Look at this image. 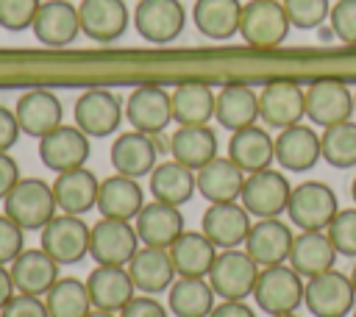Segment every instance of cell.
<instances>
[{
	"label": "cell",
	"mask_w": 356,
	"mask_h": 317,
	"mask_svg": "<svg viewBox=\"0 0 356 317\" xmlns=\"http://www.w3.org/2000/svg\"><path fill=\"white\" fill-rule=\"evenodd\" d=\"M58 211L53 184L42 178H19L17 186L3 197V214H8L25 231H42Z\"/></svg>",
	"instance_id": "obj_1"
},
{
	"label": "cell",
	"mask_w": 356,
	"mask_h": 317,
	"mask_svg": "<svg viewBox=\"0 0 356 317\" xmlns=\"http://www.w3.org/2000/svg\"><path fill=\"white\" fill-rule=\"evenodd\" d=\"M303 292H306L303 278L284 261V264L259 270V278L253 286V300L264 314L275 317V314L298 311V306L303 303Z\"/></svg>",
	"instance_id": "obj_2"
},
{
	"label": "cell",
	"mask_w": 356,
	"mask_h": 317,
	"mask_svg": "<svg viewBox=\"0 0 356 317\" xmlns=\"http://www.w3.org/2000/svg\"><path fill=\"white\" fill-rule=\"evenodd\" d=\"M289 17L281 0H250L242 6L239 36L256 50H273L289 36Z\"/></svg>",
	"instance_id": "obj_3"
},
{
	"label": "cell",
	"mask_w": 356,
	"mask_h": 317,
	"mask_svg": "<svg viewBox=\"0 0 356 317\" xmlns=\"http://www.w3.org/2000/svg\"><path fill=\"white\" fill-rule=\"evenodd\" d=\"M339 203H337V192L323 184V181H303L298 186H292L289 195V222L300 231H325L328 222L337 217Z\"/></svg>",
	"instance_id": "obj_4"
},
{
	"label": "cell",
	"mask_w": 356,
	"mask_h": 317,
	"mask_svg": "<svg viewBox=\"0 0 356 317\" xmlns=\"http://www.w3.org/2000/svg\"><path fill=\"white\" fill-rule=\"evenodd\" d=\"M42 234V242L39 247L56 259L61 267L64 264H78L81 259L89 256V234H92V225L83 222V217L78 214H53L50 222L39 231Z\"/></svg>",
	"instance_id": "obj_5"
},
{
	"label": "cell",
	"mask_w": 356,
	"mask_h": 317,
	"mask_svg": "<svg viewBox=\"0 0 356 317\" xmlns=\"http://www.w3.org/2000/svg\"><path fill=\"white\" fill-rule=\"evenodd\" d=\"M259 264L245 253V250H220L211 270H209V284L220 300H245L253 295L256 278H259Z\"/></svg>",
	"instance_id": "obj_6"
},
{
	"label": "cell",
	"mask_w": 356,
	"mask_h": 317,
	"mask_svg": "<svg viewBox=\"0 0 356 317\" xmlns=\"http://www.w3.org/2000/svg\"><path fill=\"white\" fill-rule=\"evenodd\" d=\"M289 195H292V186H289L286 175L273 170V167H267V170L245 175V186H242L239 203L248 209L250 217L267 220V217H281L286 211Z\"/></svg>",
	"instance_id": "obj_7"
},
{
	"label": "cell",
	"mask_w": 356,
	"mask_h": 317,
	"mask_svg": "<svg viewBox=\"0 0 356 317\" xmlns=\"http://www.w3.org/2000/svg\"><path fill=\"white\" fill-rule=\"evenodd\" d=\"M303 303L314 317H345L353 311L356 289L350 284V275L339 270H325L314 278H306Z\"/></svg>",
	"instance_id": "obj_8"
},
{
	"label": "cell",
	"mask_w": 356,
	"mask_h": 317,
	"mask_svg": "<svg viewBox=\"0 0 356 317\" xmlns=\"http://www.w3.org/2000/svg\"><path fill=\"white\" fill-rule=\"evenodd\" d=\"M139 236L131 220H114V217H100L92 225L89 234V256L97 264H117L125 267L134 253L139 250Z\"/></svg>",
	"instance_id": "obj_9"
},
{
	"label": "cell",
	"mask_w": 356,
	"mask_h": 317,
	"mask_svg": "<svg viewBox=\"0 0 356 317\" xmlns=\"http://www.w3.org/2000/svg\"><path fill=\"white\" fill-rule=\"evenodd\" d=\"M306 117V89L295 81H270L259 89V120L284 131Z\"/></svg>",
	"instance_id": "obj_10"
},
{
	"label": "cell",
	"mask_w": 356,
	"mask_h": 317,
	"mask_svg": "<svg viewBox=\"0 0 356 317\" xmlns=\"http://www.w3.org/2000/svg\"><path fill=\"white\" fill-rule=\"evenodd\" d=\"M75 125L89 136V139H103L117 133L122 117H125V106L120 103V97L108 89H86L78 100H75Z\"/></svg>",
	"instance_id": "obj_11"
},
{
	"label": "cell",
	"mask_w": 356,
	"mask_h": 317,
	"mask_svg": "<svg viewBox=\"0 0 356 317\" xmlns=\"http://www.w3.org/2000/svg\"><path fill=\"white\" fill-rule=\"evenodd\" d=\"M134 25L150 44H170L184 33L186 8L181 0H139L134 8Z\"/></svg>",
	"instance_id": "obj_12"
},
{
	"label": "cell",
	"mask_w": 356,
	"mask_h": 317,
	"mask_svg": "<svg viewBox=\"0 0 356 317\" xmlns=\"http://www.w3.org/2000/svg\"><path fill=\"white\" fill-rule=\"evenodd\" d=\"M306 117L320 125L331 128L353 117V89L337 78H320L306 86Z\"/></svg>",
	"instance_id": "obj_13"
},
{
	"label": "cell",
	"mask_w": 356,
	"mask_h": 317,
	"mask_svg": "<svg viewBox=\"0 0 356 317\" xmlns=\"http://www.w3.org/2000/svg\"><path fill=\"white\" fill-rule=\"evenodd\" d=\"M125 120L131 122L134 131L159 136L170 122H172V100L170 92L156 86V83H145L136 86L128 100H125Z\"/></svg>",
	"instance_id": "obj_14"
},
{
	"label": "cell",
	"mask_w": 356,
	"mask_h": 317,
	"mask_svg": "<svg viewBox=\"0 0 356 317\" xmlns=\"http://www.w3.org/2000/svg\"><path fill=\"white\" fill-rule=\"evenodd\" d=\"M39 158L47 170L67 172V170H78L86 167L89 158V136L78 128V125H58L50 133H44L39 139Z\"/></svg>",
	"instance_id": "obj_15"
},
{
	"label": "cell",
	"mask_w": 356,
	"mask_h": 317,
	"mask_svg": "<svg viewBox=\"0 0 356 317\" xmlns=\"http://www.w3.org/2000/svg\"><path fill=\"white\" fill-rule=\"evenodd\" d=\"M156 139L159 136H150V133H142V131H134V128L122 131L111 142V150H108L114 172L136 178V181L150 175L159 164V142Z\"/></svg>",
	"instance_id": "obj_16"
},
{
	"label": "cell",
	"mask_w": 356,
	"mask_h": 317,
	"mask_svg": "<svg viewBox=\"0 0 356 317\" xmlns=\"http://www.w3.org/2000/svg\"><path fill=\"white\" fill-rule=\"evenodd\" d=\"M250 225H253V220H250L248 209L239 200H234V203H209V209L200 217V231L220 250H231V247L245 245Z\"/></svg>",
	"instance_id": "obj_17"
},
{
	"label": "cell",
	"mask_w": 356,
	"mask_h": 317,
	"mask_svg": "<svg viewBox=\"0 0 356 317\" xmlns=\"http://www.w3.org/2000/svg\"><path fill=\"white\" fill-rule=\"evenodd\" d=\"M292 239H295V234L281 217H267V220H256L250 225L242 247L259 267H273V264H284L289 259Z\"/></svg>",
	"instance_id": "obj_18"
},
{
	"label": "cell",
	"mask_w": 356,
	"mask_h": 317,
	"mask_svg": "<svg viewBox=\"0 0 356 317\" xmlns=\"http://www.w3.org/2000/svg\"><path fill=\"white\" fill-rule=\"evenodd\" d=\"M31 28L44 47H67L81 33L78 6H72L70 0H44Z\"/></svg>",
	"instance_id": "obj_19"
},
{
	"label": "cell",
	"mask_w": 356,
	"mask_h": 317,
	"mask_svg": "<svg viewBox=\"0 0 356 317\" xmlns=\"http://www.w3.org/2000/svg\"><path fill=\"white\" fill-rule=\"evenodd\" d=\"M125 267H128V273H131V281H134L136 292H142V295L167 292V289L172 286V281L178 278L175 264H172L167 247L139 245V250L134 253V259H131Z\"/></svg>",
	"instance_id": "obj_20"
},
{
	"label": "cell",
	"mask_w": 356,
	"mask_h": 317,
	"mask_svg": "<svg viewBox=\"0 0 356 317\" xmlns=\"http://www.w3.org/2000/svg\"><path fill=\"white\" fill-rule=\"evenodd\" d=\"M81 33L97 44L117 42L128 28V6L122 0H81Z\"/></svg>",
	"instance_id": "obj_21"
},
{
	"label": "cell",
	"mask_w": 356,
	"mask_h": 317,
	"mask_svg": "<svg viewBox=\"0 0 356 317\" xmlns=\"http://www.w3.org/2000/svg\"><path fill=\"white\" fill-rule=\"evenodd\" d=\"M134 228H136L139 242L150 245V247H170L186 231L181 206H170V203H161V200L145 203L142 211L134 220Z\"/></svg>",
	"instance_id": "obj_22"
},
{
	"label": "cell",
	"mask_w": 356,
	"mask_h": 317,
	"mask_svg": "<svg viewBox=\"0 0 356 317\" xmlns=\"http://www.w3.org/2000/svg\"><path fill=\"white\" fill-rule=\"evenodd\" d=\"M14 114H17L22 133L42 139L44 133H50L53 128L61 125L64 108H61V100L50 89H28L25 95L17 97Z\"/></svg>",
	"instance_id": "obj_23"
},
{
	"label": "cell",
	"mask_w": 356,
	"mask_h": 317,
	"mask_svg": "<svg viewBox=\"0 0 356 317\" xmlns=\"http://www.w3.org/2000/svg\"><path fill=\"white\" fill-rule=\"evenodd\" d=\"M320 158H323L320 133L314 128L298 122V125H289V128L278 131V136H275V161H278V167H284L289 172H306Z\"/></svg>",
	"instance_id": "obj_24"
},
{
	"label": "cell",
	"mask_w": 356,
	"mask_h": 317,
	"mask_svg": "<svg viewBox=\"0 0 356 317\" xmlns=\"http://www.w3.org/2000/svg\"><path fill=\"white\" fill-rule=\"evenodd\" d=\"M86 289L92 309H103L114 314L122 311V306L136 295L128 267H117V264H97L86 278Z\"/></svg>",
	"instance_id": "obj_25"
},
{
	"label": "cell",
	"mask_w": 356,
	"mask_h": 317,
	"mask_svg": "<svg viewBox=\"0 0 356 317\" xmlns=\"http://www.w3.org/2000/svg\"><path fill=\"white\" fill-rule=\"evenodd\" d=\"M58 267L61 264L56 259H50L42 247H25L8 264V273H11V281H14L17 292L44 298V292L58 281Z\"/></svg>",
	"instance_id": "obj_26"
},
{
	"label": "cell",
	"mask_w": 356,
	"mask_h": 317,
	"mask_svg": "<svg viewBox=\"0 0 356 317\" xmlns=\"http://www.w3.org/2000/svg\"><path fill=\"white\" fill-rule=\"evenodd\" d=\"M97 192H100V181L89 167L58 172L53 181V197H56L58 211L64 214L83 217L89 209L97 206Z\"/></svg>",
	"instance_id": "obj_27"
},
{
	"label": "cell",
	"mask_w": 356,
	"mask_h": 317,
	"mask_svg": "<svg viewBox=\"0 0 356 317\" xmlns=\"http://www.w3.org/2000/svg\"><path fill=\"white\" fill-rule=\"evenodd\" d=\"M337 247L331 245L325 231H300L292 239V250L286 264L300 275V278H314L325 270H334L337 261Z\"/></svg>",
	"instance_id": "obj_28"
},
{
	"label": "cell",
	"mask_w": 356,
	"mask_h": 317,
	"mask_svg": "<svg viewBox=\"0 0 356 317\" xmlns=\"http://www.w3.org/2000/svg\"><path fill=\"white\" fill-rule=\"evenodd\" d=\"M228 158L245 175L267 170L275 161V136H270L259 125H248L242 131H234L231 142H228Z\"/></svg>",
	"instance_id": "obj_29"
},
{
	"label": "cell",
	"mask_w": 356,
	"mask_h": 317,
	"mask_svg": "<svg viewBox=\"0 0 356 317\" xmlns=\"http://www.w3.org/2000/svg\"><path fill=\"white\" fill-rule=\"evenodd\" d=\"M142 206H145V192H142V184L136 178L114 172V175L100 181L97 206H95V209H100V217L136 220Z\"/></svg>",
	"instance_id": "obj_30"
},
{
	"label": "cell",
	"mask_w": 356,
	"mask_h": 317,
	"mask_svg": "<svg viewBox=\"0 0 356 317\" xmlns=\"http://www.w3.org/2000/svg\"><path fill=\"white\" fill-rule=\"evenodd\" d=\"M167 250L175 264V273L186 278H206L220 253V247L203 231H184Z\"/></svg>",
	"instance_id": "obj_31"
},
{
	"label": "cell",
	"mask_w": 356,
	"mask_h": 317,
	"mask_svg": "<svg viewBox=\"0 0 356 317\" xmlns=\"http://www.w3.org/2000/svg\"><path fill=\"white\" fill-rule=\"evenodd\" d=\"M214 120L234 131H242L248 125H256L259 120V92L245 86V83H225L217 92V106H214Z\"/></svg>",
	"instance_id": "obj_32"
},
{
	"label": "cell",
	"mask_w": 356,
	"mask_h": 317,
	"mask_svg": "<svg viewBox=\"0 0 356 317\" xmlns=\"http://www.w3.org/2000/svg\"><path fill=\"white\" fill-rule=\"evenodd\" d=\"M172 100V122L178 125H209L217 106V92L209 83L186 81L170 92Z\"/></svg>",
	"instance_id": "obj_33"
},
{
	"label": "cell",
	"mask_w": 356,
	"mask_h": 317,
	"mask_svg": "<svg viewBox=\"0 0 356 317\" xmlns=\"http://www.w3.org/2000/svg\"><path fill=\"white\" fill-rule=\"evenodd\" d=\"M245 186V172L231 158H211L197 170V192L209 203H234Z\"/></svg>",
	"instance_id": "obj_34"
},
{
	"label": "cell",
	"mask_w": 356,
	"mask_h": 317,
	"mask_svg": "<svg viewBox=\"0 0 356 317\" xmlns=\"http://www.w3.org/2000/svg\"><path fill=\"white\" fill-rule=\"evenodd\" d=\"M170 158L197 172L203 164L217 158V133L209 125H178L170 136Z\"/></svg>",
	"instance_id": "obj_35"
},
{
	"label": "cell",
	"mask_w": 356,
	"mask_h": 317,
	"mask_svg": "<svg viewBox=\"0 0 356 317\" xmlns=\"http://www.w3.org/2000/svg\"><path fill=\"white\" fill-rule=\"evenodd\" d=\"M195 192H197V172L184 167L175 158L159 161L156 170L150 172L153 200H161V203H170V206H184L186 200H192Z\"/></svg>",
	"instance_id": "obj_36"
},
{
	"label": "cell",
	"mask_w": 356,
	"mask_h": 317,
	"mask_svg": "<svg viewBox=\"0 0 356 317\" xmlns=\"http://www.w3.org/2000/svg\"><path fill=\"white\" fill-rule=\"evenodd\" d=\"M239 19H242L239 0H195L192 6L195 28L206 39H214V42H222L239 33Z\"/></svg>",
	"instance_id": "obj_37"
},
{
	"label": "cell",
	"mask_w": 356,
	"mask_h": 317,
	"mask_svg": "<svg viewBox=\"0 0 356 317\" xmlns=\"http://www.w3.org/2000/svg\"><path fill=\"white\" fill-rule=\"evenodd\" d=\"M217 295L209 278H186L178 275L167 289V309L172 317H209Z\"/></svg>",
	"instance_id": "obj_38"
},
{
	"label": "cell",
	"mask_w": 356,
	"mask_h": 317,
	"mask_svg": "<svg viewBox=\"0 0 356 317\" xmlns=\"http://www.w3.org/2000/svg\"><path fill=\"white\" fill-rule=\"evenodd\" d=\"M44 306L50 317H86L92 311L86 281L58 275V281L44 292Z\"/></svg>",
	"instance_id": "obj_39"
},
{
	"label": "cell",
	"mask_w": 356,
	"mask_h": 317,
	"mask_svg": "<svg viewBox=\"0 0 356 317\" xmlns=\"http://www.w3.org/2000/svg\"><path fill=\"white\" fill-rule=\"evenodd\" d=\"M320 150H323V161H328L331 167L339 170L356 167V122L345 120L331 128H323Z\"/></svg>",
	"instance_id": "obj_40"
},
{
	"label": "cell",
	"mask_w": 356,
	"mask_h": 317,
	"mask_svg": "<svg viewBox=\"0 0 356 317\" xmlns=\"http://www.w3.org/2000/svg\"><path fill=\"white\" fill-rule=\"evenodd\" d=\"M284 11L292 22V28L300 31H312L317 25H323L331 14V3L328 0H281Z\"/></svg>",
	"instance_id": "obj_41"
},
{
	"label": "cell",
	"mask_w": 356,
	"mask_h": 317,
	"mask_svg": "<svg viewBox=\"0 0 356 317\" xmlns=\"http://www.w3.org/2000/svg\"><path fill=\"white\" fill-rule=\"evenodd\" d=\"M325 234H328V239H331V245L337 247L339 256L356 259V206L339 209L337 217L328 222Z\"/></svg>",
	"instance_id": "obj_42"
},
{
	"label": "cell",
	"mask_w": 356,
	"mask_h": 317,
	"mask_svg": "<svg viewBox=\"0 0 356 317\" xmlns=\"http://www.w3.org/2000/svg\"><path fill=\"white\" fill-rule=\"evenodd\" d=\"M42 0H0V28L25 31L33 25Z\"/></svg>",
	"instance_id": "obj_43"
},
{
	"label": "cell",
	"mask_w": 356,
	"mask_h": 317,
	"mask_svg": "<svg viewBox=\"0 0 356 317\" xmlns=\"http://www.w3.org/2000/svg\"><path fill=\"white\" fill-rule=\"evenodd\" d=\"M328 22L339 42L356 44V0H337L331 6Z\"/></svg>",
	"instance_id": "obj_44"
},
{
	"label": "cell",
	"mask_w": 356,
	"mask_h": 317,
	"mask_svg": "<svg viewBox=\"0 0 356 317\" xmlns=\"http://www.w3.org/2000/svg\"><path fill=\"white\" fill-rule=\"evenodd\" d=\"M25 250V228H19L8 214H0V264H11Z\"/></svg>",
	"instance_id": "obj_45"
},
{
	"label": "cell",
	"mask_w": 356,
	"mask_h": 317,
	"mask_svg": "<svg viewBox=\"0 0 356 317\" xmlns=\"http://www.w3.org/2000/svg\"><path fill=\"white\" fill-rule=\"evenodd\" d=\"M0 317H50V314H47L44 298L14 292V298L0 309Z\"/></svg>",
	"instance_id": "obj_46"
},
{
	"label": "cell",
	"mask_w": 356,
	"mask_h": 317,
	"mask_svg": "<svg viewBox=\"0 0 356 317\" xmlns=\"http://www.w3.org/2000/svg\"><path fill=\"white\" fill-rule=\"evenodd\" d=\"M117 317H170V309L156 295H134Z\"/></svg>",
	"instance_id": "obj_47"
},
{
	"label": "cell",
	"mask_w": 356,
	"mask_h": 317,
	"mask_svg": "<svg viewBox=\"0 0 356 317\" xmlns=\"http://www.w3.org/2000/svg\"><path fill=\"white\" fill-rule=\"evenodd\" d=\"M19 122H17V114L6 106H0V153H8L17 139H19Z\"/></svg>",
	"instance_id": "obj_48"
},
{
	"label": "cell",
	"mask_w": 356,
	"mask_h": 317,
	"mask_svg": "<svg viewBox=\"0 0 356 317\" xmlns=\"http://www.w3.org/2000/svg\"><path fill=\"white\" fill-rule=\"evenodd\" d=\"M17 181H19V164L8 153H0V200L17 186Z\"/></svg>",
	"instance_id": "obj_49"
},
{
	"label": "cell",
	"mask_w": 356,
	"mask_h": 317,
	"mask_svg": "<svg viewBox=\"0 0 356 317\" xmlns=\"http://www.w3.org/2000/svg\"><path fill=\"white\" fill-rule=\"evenodd\" d=\"M209 317H256V311L245 300H220Z\"/></svg>",
	"instance_id": "obj_50"
},
{
	"label": "cell",
	"mask_w": 356,
	"mask_h": 317,
	"mask_svg": "<svg viewBox=\"0 0 356 317\" xmlns=\"http://www.w3.org/2000/svg\"><path fill=\"white\" fill-rule=\"evenodd\" d=\"M14 281H11V273H8V267L6 264H0V309L14 298Z\"/></svg>",
	"instance_id": "obj_51"
},
{
	"label": "cell",
	"mask_w": 356,
	"mask_h": 317,
	"mask_svg": "<svg viewBox=\"0 0 356 317\" xmlns=\"http://www.w3.org/2000/svg\"><path fill=\"white\" fill-rule=\"evenodd\" d=\"M86 317H117V314L114 311H103V309H92Z\"/></svg>",
	"instance_id": "obj_52"
},
{
	"label": "cell",
	"mask_w": 356,
	"mask_h": 317,
	"mask_svg": "<svg viewBox=\"0 0 356 317\" xmlns=\"http://www.w3.org/2000/svg\"><path fill=\"white\" fill-rule=\"evenodd\" d=\"M348 275H350V284H353V289H356V264H353V270H350Z\"/></svg>",
	"instance_id": "obj_53"
},
{
	"label": "cell",
	"mask_w": 356,
	"mask_h": 317,
	"mask_svg": "<svg viewBox=\"0 0 356 317\" xmlns=\"http://www.w3.org/2000/svg\"><path fill=\"white\" fill-rule=\"evenodd\" d=\"M350 197H353V206H356V178H353V184H350Z\"/></svg>",
	"instance_id": "obj_54"
},
{
	"label": "cell",
	"mask_w": 356,
	"mask_h": 317,
	"mask_svg": "<svg viewBox=\"0 0 356 317\" xmlns=\"http://www.w3.org/2000/svg\"><path fill=\"white\" fill-rule=\"evenodd\" d=\"M275 317H298L295 311H289V314H275Z\"/></svg>",
	"instance_id": "obj_55"
},
{
	"label": "cell",
	"mask_w": 356,
	"mask_h": 317,
	"mask_svg": "<svg viewBox=\"0 0 356 317\" xmlns=\"http://www.w3.org/2000/svg\"><path fill=\"white\" fill-rule=\"evenodd\" d=\"M353 114H356V89H353Z\"/></svg>",
	"instance_id": "obj_56"
},
{
	"label": "cell",
	"mask_w": 356,
	"mask_h": 317,
	"mask_svg": "<svg viewBox=\"0 0 356 317\" xmlns=\"http://www.w3.org/2000/svg\"><path fill=\"white\" fill-rule=\"evenodd\" d=\"M353 317H356V309H353Z\"/></svg>",
	"instance_id": "obj_57"
}]
</instances>
